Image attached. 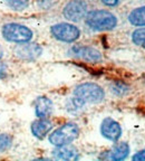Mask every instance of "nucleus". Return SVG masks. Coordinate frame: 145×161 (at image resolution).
Listing matches in <instances>:
<instances>
[{
    "label": "nucleus",
    "mask_w": 145,
    "mask_h": 161,
    "mask_svg": "<svg viewBox=\"0 0 145 161\" xmlns=\"http://www.w3.org/2000/svg\"><path fill=\"white\" fill-rule=\"evenodd\" d=\"M86 25L93 30L106 31L112 30L117 25V18L107 10H92L85 17Z\"/></svg>",
    "instance_id": "1"
},
{
    "label": "nucleus",
    "mask_w": 145,
    "mask_h": 161,
    "mask_svg": "<svg viewBox=\"0 0 145 161\" xmlns=\"http://www.w3.org/2000/svg\"><path fill=\"white\" fill-rule=\"evenodd\" d=\"M78 134H79V128L77 124L67 122L49 134V142L55 147L66 146L75 141L78 138Z\"/></svg>",
    "instance_id": "2"
},
{
    "label": "nucleus",
    "mask_w": 145,
    "mask_h": 161,
    "mask_svg": "<svg viewBox=\"0 0 145 161\" xmlns=\"http://www.w3.org/2000/svg\"><path fill=\"white\" fill-rule=\"evenodd\" d=\"M74 96L84 104L99 103L105 97V92L96 83H83L75 87Z\"/></svg>",
    "instance_id": "3"
},
{
    "label": "nucleus",
    "mask_w": 145,
    "mask_h": 161,
    "mask_svg": "<svg viewBox=\"0 0 145 161\" xmlns=\"http://www.w3.org/2000/svg\"><path fill=\"white\" fill-rule=\"evenodd\" d=\"M3 38L8 42L17 44L28 43L33 38V31L27 26L20 25V24L10 23L6 24L1 30Z\"/></svg>",
    "instance_id": "4"
},
{
    "label": "nucleus",
    "mask_w": 145,
    "mask_h": 161,
    "mask_svg": "<svg viewBox=\"0 0 145 161\" xmlns=\"http://www.w3.org/2000/svg\"><path fill=\"white\" fill-rule=\"evenodd\" d=\"M50 33L54 38L64 43H74L80 36L79 29L75 25L68 23H60L51 26Z\"/></svg>",
    "instance_id": "5"
},
{
    "label": "nucleus",
    "mask_w": 145,
    "mask_h": 161,
    "mask_svg": "<svg viewBox=\"0 0 145 161\" xmlns=\"http://www.w3.org/2000/svg\"><path fill=\"white\" fill-rule=\"evenodd\" d=\"M63 14L69 21H79L87 15V3L84 0H70L64 7Z\"/></svg>",
    "instance_id": "6"
},
{
    "label": "nucleus",
    "mask_w": 145,
    "mask_h": 161,
    "mask_svg": "<svg viewBox=\"0 0 145 161\" xmlns=\"http://www.w3.org/2000/svg\"><path fill=\"white\" fill-rule=\"evenodd\" d=\"M100 133L107 140L116 142L122 136V126L112 118H105L100 124Z\"/></svg>",
    "instance_id": "7"
},
{
    "label": "nucleus",
    "mask_w": 145,
    "mask_h": 161,
    "mask_svg": "<svg viewBox=\"0 0 145 161\" xmlns=\"http://www.w3.org/2000/svg\"><path fill=\"white\" fill-rule=\"evenodd\" d=\"M70 54L90 63H97L102 60V54L89 46H72L70 48Z\"/></svg>",
    "instance_id": "8"
},
{
    "label": "nucleus",
    "mask_w": 145,
    "mask_h": 161,
    "mask_svg": "<svg viewBox=\"0 0 145 161\" xmlns=\"http://www.w3.org/2000/svg\"><path fill=\"white\" fill-rule=\"evenodd\" d=\"M43 53V49L37 44L23 43L17 46L15 49V54L19 58L24 60H35Z\"/></svg>",
    "instance_id": "9"
},
{
    "label": "nucleus",
    "mask_w": 145,
    "mask_h": 161,
    "mask_svg": "<svg viewBox=\"0 0 145 161\" xmlns=\"http://www.w3.org/2000/svg\"><path fill=\"white\" fill-rule=\"evenodd\" d=\"M53 129V123L51 121L47 119H40L34 121L31 124V133L37 139H44Z\"/></svg>",
    "instance_id": "10"
},
{
    "label": "nucleus",
    "mask_w": 145,
    "mask_h": 161,
    "mask_svg": "<svg viewBox=\"0 0 145 161\" xmlns=\"http://www.w3.org/2000/svg\"><path fill=\"white\" fill-rule=\"evenodd\" d=\"M53 156L55 159L58 160H67V161H72L77 160L79 153L78 150L75 147L70 146V144H66V146L57 147V149H55L53 152Z\"/></svg>",
    "instance_id": "11"
},
{
    "label": "nucleus",
    "mask_w": 145,
    "mask_h": 161,
    "mask_svg": "<svg viewBox=\"0 0 145 161\" xmlns=\"http://www.w3.org/2000/svg\"><path fill=\"white\" fill-rule=\"evenodd\" d=\"M36 115L40 119H47L53 112V102L46 96H39L35 102Z\"/></svg>",
    "instance_id": "12"
},
{
    "label": "nucleus",
    "mask_w": 145,
    "mask_h": 161,
    "mask_svg": "<svg viewBox=\"0 0 145 161\" xmlns=\"http://www.w3.org/2000/svg\"><path fill=\"white\" fill-rule=\"evenodd\" d=\"M128 154H130V146L126 142H120L116 143L108 152V158L110 160L121 161L127 158Z\"/></svg>",
    "instance_id": "13"
},
{
    "label": "nucleus",
    "mask_w": 145,
    "mask_h": 161,
    "mask_svg": "<svg viewBox=\"0 0 145 161\" xmlns=\"http://www.w3.org/2000/svg\"><path fill=\"white\" fill-rule=\"evenodd\" d=\"M128 21L133 26L143 27L145 26V6L133 9L128 15Z\"/></svg>",
    "instance_id": "14"
},
{
    "label": "nucleus",
    "mask_w": 145,
    "mask_h": 161,
    "mask_svg": "<svg viewBox=\"0 0 145 161\" xmlns=\"http://www.w3.org/2000/svg\"><path fill=\"white\" fill-rule=\"evenodd\" d=\"M133 43L145 48V28H137L132 34Z\"/></svg>",
    "instance_id": "15"
},
{
    "label": "nucleus",
    "mask_w": 145,
    "mask_h": 161,
    "mask_svg": "<svg viewBox=\"0 0 145 161\" xmlns=\"http://www.w3.org/2000/svg\"><path fill=\"white\" fill-rule=\"evenodd\" d=\"M5 3L13 10H24L29 5V0H5Z\"/></svg>",
    "instance_id": "16"
},
{
    "label": "nucleus",
    "mask_w": 145,
    "mask_h": 161,
    "mask_svg": "<svg viewBox=\"0 0 145 161\" xmlns=\"http://www.w3.org/2000/svg\"><path fill=\"white\" fill-rule=\"evenodd\" d=\"M13 144V136L7 133L0 134V152L8 150Z\"/></svg>",
    "instance_id": "17"
},
{
    "label": "nucleus",
    "mask_w": 145,
    "mask_h": 161,
    "mask_svg": "<svg viewBox=\"0 0 145 161\" xmlns=\"http://www.w3.org/2000/svg\"><path fill=\"white\" fill-rule=\"evenodd\" d=\"M128 86L125 85L124 83H116L115 85L113 86V92L117 95H125L126 93L128 92Z\"/></svg>",
    "instance_id": "18"
},
{
    "label": "nucleus",
    "mask_w": 145,
    "mask_h": 161,
    "mask_svg": "<svg viewBox=\"0 0 145 161\" xmlns=\"http://www.w3.org/2000/svg\"><path fill=\"white\" fill-rule=\"evenodd\" d=\"M132 159L134 161H145V149L136 152V153L132 157Z\"/></svg>",
    "instance_id": "19"
},
{
    "label": "nucleus",
    "mask_w": 145,
    "mask_h": 161,
    "mask_svg": "<svg viewBox=\"0 0 145 161\" xmlns=\"http://www.w3.org/2000/svg\"><path fill=\"white\" fill-rule=\"evenodd\" d=\"M100 1L107 7H115L120 3V0H100Z\"/></svg>",
    "instance_id": "20"
},
{
    "label": "nucleus",
    "mask_w": 145,
    "mask_h": 161,
    "mask_svg": "<svg viewBox=\"0 0 145 161\" xmlns=\"http://www.w3.org/2000/svg\"><path fill=\"white\" fill-rule=\"evenodd\" d=\"M6 72H7V67L3 63L0 62V78H3L6 76Z\"/></svg>",
    "instance_id": "21"
},
{
    "label": "nucleus",
    "mask_w": 145,
    "mask_h": 161,
    "mask_svg": "<svg viewBox=\"0 0 145 161\" xmlns=\"http://www.w3.org/2000/svg\"><path fill=\"white\" fill-rule=\"evenodd\" d=\"M3 48L0 47V59H1V57H3Z\"/></svg>",
    "instance_id": "22"
}]
</instances>
